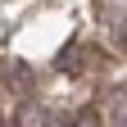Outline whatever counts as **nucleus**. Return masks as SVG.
<instances>
[{
  "label": "nucleus",
  "mask_w": 127,
  "mask_h": 127,
  "mask_svg": "<svg viewBox=\"0 0 127 127\" xmlns=\"http://www.w3.org/2000/svg\"><path fill=\"white\" fill-rule=\"evenodd\" d=\"M114 41L127 50V18H114Z\"/></svg>",
  "instance_id": "obj_1"
},
{
  "label": "nucleus",
  "mask_w": 127,
  "mask_h": 127,
  "mask_svg": "<svg viewBox=\"0 0 127 127\" xmlns=\"http://www.w3.org/2000/svg\"><path fill=\"white\" fill-rule=\"evenodd\" d=\"M77 127H100V118H95V114H91V109H86V114H82V118H77Z\"/></svg>",
  "instance_id": "obj_2"
},
{
  "label": "nucleus",
  "mask_w": 127,
  "mask_h": 127,
  "mask_svg": "<svg viewBox=\"0 0 127 127\" xmlns=\"http://www.w3.org/2000/svg\"><path fill=\"white\" fill-rule=\"evenodd\" d=\"M123 127H127V123H123Z\"/></svg>",
  "instance_id": "obj_3"
}]
</instances>
